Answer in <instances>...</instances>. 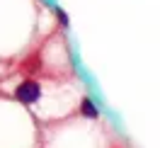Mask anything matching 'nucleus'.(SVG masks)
Wrapping results in <instances>:
<instances>
[{
    "label": "nucleus",
    "mask_w": 160,
    "mask_h": 148,
    "mask_svg": "<svg viewBox=\"0 0 160 148\" xmlns=\"http://www.w3.org/2000/svg\"><path fill=\"white\" fill-rule=\"evenodd\" d=\"M37 97H39V85H37V83L27 80V83H22L20 88H17V100L24 102V105H32Z\"/></svg>",
    "instance_id": "nucleus-1"
},
{
    "label": "nucleus",
    "mask_w": 160,
    "mask_h": 148,
    "mask_svg": "<svg viewBox=\"0 0 160 148\" xmlns=\"http://www.w3.org/2000/svg\"><path fill=\"white\" fill-rule=\"evenodd\" d=\"M82 114H85V117H97V107H95V105H92V100H82Z\"/></svg>",
    "instance_id": "nucleus-2"
},
{
    "label": "nucleus",
    "mask_w": 160,
    "mask_h": 148,
    "mask_svg": "<svg viewBox=\"0 0 160 148\" xmlns=\"http://www.w3.org/2000/svg\"><path fill=\"white\" fill-rule=\"evenodd\" d=\"M56 15H58V20L63 22V24H66V22H68V17H66V12H63V10H56Z\"/></svg>",
    "instance_id": "nucleus-3"
}]
</instances>
